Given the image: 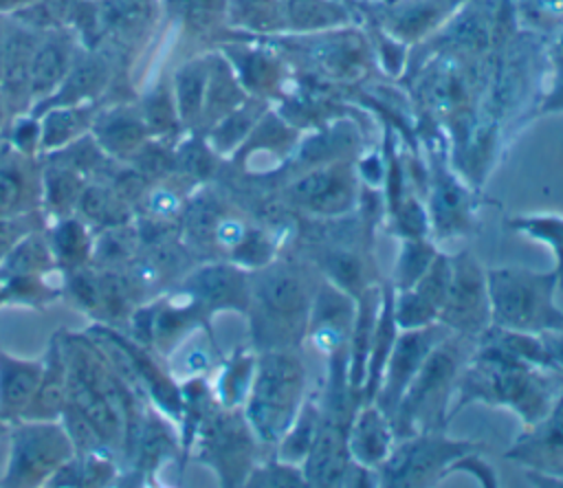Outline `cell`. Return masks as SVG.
<instances>
[{
	"mask_svg": "<svg viewBox=\"0 0 563 488\" xmlns=\"http://www.w3.org/2000/svg\"><path fill=\"white\" fill-rule=\"evenodd\" d=\"M457 400L453 413L466 402L504 404L521 415L526 426L539 424L563 396L561 374L512 356L499 347L479 343L471 361L462 365L453 385Z\"/></svg>",
	"mask_w": 563,
	"mask_h": 488,
	"instance_id": "cell-1",
	"label": "cell"
},
{
	"mask_svg": "<svg viewBox=\"0 0 563 488\" xmlns=\"http://www.w3.org/2000/svg\"><path fill=\"white\" fill-rule=\"evenodd\" d=\"M253 334L262 350L292 347L301 341L310 301L301 273L288 262H268L249 275Z\"/></svg>",
	"mask_w": 563,
	"mask_h": 488,
	"instance_id": "cell-2",
	"label": "cell"
},
{
	"mask_svg": "<svg viewBox=\"0 0 563 488\" xmlns=\"http://www.w3.org/2000/svg\"><path fill=\"white\" fill-rule=\"evenodd\" d=\"M471 341L473 339L468 336L451 332L427 354L391 418L398 440L413 433L442 431L449 415V396L462 365L466 363Z\"/></svg>",
	"mask_w": 563,
	"mask_h": 488,
	"instance_id": "cell-3",
	"label": "cell"
},
{
	"mask_svg": "<svg viewBox=\"0 0 563 488\" xmlns=\"http://www.w3.org/2000/svg\"><path fill=\"white\" fill-rule=\"evenodd\" d=\"M306 374L290 347L264 350L246 396V420L266 444H279L303 404Z\"/></svg>",
	"mask_w": 563,
	"mask_h": 488,
	"instance_id": "cell-4",
	"label": "cell"
},
{
	"mask_svg": "<svg viewBox=\"0 0 563 488\" xmlns=\"http://www.w3.org/2000/svg\"><path fill=\"white\" fill-rule=\"evenodd\" d=\"M490 325L539 334L563 325V312L554 303L559 273L532 268H490L486 270Z\"/></svg>",
	"mask_w": 563,
	"mask_h": 488,
	"instance_id": "cell-5",
	"label": "cell"
},
{
	"mask_svg": "<svg viewBox=\"0 0 563 488\" xmlns=\"http://www.w3.org/2000/svg\"><path fill=\"white\" fill-rule=\"evenodd\" d=\"M75 446L64 426L53 420H22L11 435V457L4 486H35L66 464Z\"/></svg>",
	"mask_w": 563,
	"mask_h": 488,
	"instance_id": "cell-6",
	"label": "cell"
},
{
	"mask_svg": "<svg viewBox=\"0 0 563 488\" xmlns=\"http://www.w3.org/2000/svg\"><path fill=\"white\" fill-rule=\"evenodd\" d=\"M473 451L471 442H455L440 431L413 433L394 444L389 457L378 466L387 486H427L449 473V468Z\"/></svg>",
	"mask_w": 563,
	"mask_h": 488,
	"instance_id": "cell-7",
	"label": "cell"
},
{
	"mask_svg": "<svg viewBox=\"0 0 563 488\" xmlns=\"http://www.w3.org/2000/svg\"><path fill=\"white\" fill-rule=\"evenodd\" d=\"M451 279L438 321L451 332L477 341L490 325L486 270L466 251L449 255Z\"/></svg>",
	"mask_w": 563,
	"mask_h": 488,
	"instance_id": "cell-8",
	"label": "cell"
},
{
	"mask_svg": "<svg viewBox=\"0 0 563 488\" xmlns=\"http://www.w3.org/2000/svg\"><path fill=\"white\" fill-rule=\"evenodd\" d=\"M449 334H451V330L446 325H442L440 321L424 325V328L398 332L394 347L387 356L378 391L372 400L389 418V422H391L409 382L422 367L427 354L433 350V345L438 341H442Z\"/></svg>",
	"mask_w": 563,
	"mask_h": 488,
	"instance_id": "cell-9",
	"label": "cell"
},
{
	"mask_svg": "<svg viewBox=\"0 0 563 488\" xmlns=\"http://www.w3.org/2000/svg\"><path fill=\"white\" fill-rule=\"evenodd\" d=\"M251 431L253 429L246 415L242 418L233 411V407H224V411L211 415L202 429V455L216 466L218 475L227 484L246 479L255 451Z\"/></svg>",
	"mask_w": 563,
	"mask_h": 488,
	"instance_id": "cell-10",
	"label": "cell"
},
{
	"mask_svg": "<svg viewBox=\"0 0 563 488\" xmlns=\"http://www.w3.org/2000/svg\"><path fill=\"white\" fill-rule=\"evenodd\" d=\"M185 295L200 310H249V273L235 264L200 266L187 277Z\"/></svg>",
	"mask_w": 563,
	"mask_h": 488,
	"instance_id": "cell-11",
	"label": "cell"
},
{
	"mask_svg": "<svg viewBox=\"0 0 563 488\" xmlns=\"http://www.w3.org/2000/svg\"><path fill=\"white\" fill-rule=\"evenodd\" d=\"M292 202L319 215H341L354 204V182L341 167H317L288 187Z\"/></svg>",
	"mask_w": 563,
	"mask_h": 488,
	"instance_id": "cell-12",
	"label": "cell"
},
{
	"mask_svg": "<svg viewBox=\"0 0 563 488\" xmlns=\"http://www.w3.org/2000/svg\"><path fill=\"white\" fill-rule=\"evenodd\" d=\"M396 433L389 418L374 404L365 402L347 426V451L363 468H378L391 453Z\"/></svg>",
	"mask_w": 563,
	"mask_h": 488,
	"instance_id": "cell-13",
	"label": "cell"
},
{
	"mask_svg": "<svg viewBox=\"0 0 563 488\" xmlns=\"http://www.w3.org/2000/svg\"><path fill=\"white\" fill-rule=\"evenodd\" d=\"M44 363L11 358L0 352V418L20 420L31 404Z\"/></svg>",
	"mask_w": 563,
	"mask_h": 488,
	"instance_id": "cell-14",
	"label": "cell"
},
{
	"mask_svg": "<svg viewBox=\"0 0 563 488\" xmlns=\"http://www.w3.org/2000/svg\"><path fill=\"white\" fill-rule=\"evenodd\" d=\"M68 402V369L62 343L55 339L51 343L48 356L42 367V378L35 389V396L20 420H53L62 415V409Z\"/></svg>",
	"mask_w": 563,
	"mask_h": 488,
	"instance_id": "cell-15",
	"label": "cell"
},
{
	"mask_svg": "<svg viewBox=\"0 0 563 488\" xmlns=\"http://www.w3.org/2000/svg\"><path fill=\"white\" fill-rule=\"evenodd\" d=\"M317 262L321 264L330 284L347 292L352 299H358L363 290L372 286L367 275V262L363 253H358V248L352 244L325 246L317 253Z\"/></svg>",
	"mask_w": 563,
	"mask_h": 488,
	"instance_id": "cell-16",
	"label": "cell"
},
{
	"mask_svg": "<svg viewBox=\"0 0 563 488\" xmlns=\"http://www.w3.org/2000/svg\"><path fill=\"white\" fill-rule=\"evenodd\" d=\"M53 264H55V257H53L48 242L44 237L35 235V231H31L4 257V262L0 264V268H2L0 273L7 277L42 275Z\"/></svg>",
	"mask_w": 563,
	"mask_h": 488,
	"instance_id": "cell-17",
	"label": "cell"
},
{
	"mask_svg": "<svg viewBox=\"0 0 563 488\" xmlns=\"http://www.w3.org/2000/svg\"><path fill=\"white\" fill-rule=\"evenodd\" d=\"M319 420H321V409L308 400L301 404L292 426L286 431V435L279 440V448H277V459L288 462V464H297L301 466V462L306 459L317 429H319Z\"/></svg>",
	"mask_w": 563,
	"mask_h": 488,
	"instance_id": "cell-18",
	"label": "cell"
},
{
	"mask_svg": "<svg viewBox=\"0 0 563 488\" xmlns=\"http://www.w3.org/2000/svg\"><path fill=\"white\" fill-rule=\"evenodd\" d=\"M79 213L101 226H119L128 220V204L119 193L106 187H86L77 198Z\"/></svg>",
	"mask_w": 563,
	"mask_h": 488,
	"instance_id": "cell-19",
	"label": "cell"
},
{
	"mask_svg": "<svg viewBox=\"0 0 563 488\" xmlns=\"http://www.w3.org/2000/svg\"><path fill=\"white\" fill-rule=\"evenodd\" d=\"M48 246L53 251L55 262L66 268H79L90 253V240H88L86 226L73 218L62 220L51 231Z\"/></svg>",
	"mask_w": 563,
	"mask_h": 488,
	"instance_id": "cell-20",
	"label": "cell"
},
{
	"mask_svg": "<svg viewBox=\"0 0 563 488\" xmlns=\"http://www.w3.org/2000/svg\"><path fill=\"white\" fill-rule=\"evenodd\" d=\"M255 354H244L238 352L222 369L220 378H218V400L224 407H233L244 402L253 382V374H255Z\"/></svg>",
	"mask_w": 563,
	"mask_h": 488,
	"instance_id": "cell-21",
	"label": "cell"
},
{
	"mask_svg": "<svg viewBox=\"0 0 563 488\" xmlns=\"http://www.w3.org/2000/svg\"><path fill=\"white\" fill-rule=\"evenodd\" d=\"M435 255H438L435 246L429 244L424 237H405L400 255L396 259L391 288L402 290L413 286L424 275V270L429 268Z\"/></svg>",
	"mask_w": 563,
	"mask_h": 488,
	"instance_id": "cell-22",
	"label": "cell"
},
{
	"mask_svg": "<svg viewBox=\"0 0 563 488\" xmlns=\"http://www.w3.org/2000/svg\"><path fill=\"white\" fill-rule=\"evenodd\" d=\"M345 18V9L330 0H286V20L301 31L339 24Z\"/></svg>",
	"mask_w": 563,
	"mask_h": 488,
	"instance_id": "cell-23",
	"label": "cell"
},
{
	"mask_svg": "<svg viewBox=\"0 0 563 488\" xmlns=\"http://www.w3.org/2000/svg\"><path fill=\"white\" fill-rule=\"evenodd\" d=\"M449 0H418L411 2L402 9H396L391 20H394V33L402 35L405 40L418 37L427 29H431L442 15Z\"/></svg>",
	"mask_w": 563,
	"mask_h": 488,
	"instance_id": "cell-24",
	"label": "cell"
},
{
	"mask_svg": "<svg viewBox=\"0 0 563 488\" xmlns=\"http://www.w3.org/2000/svg\"><path fill=\"white\" fill-rule=\"evenodd\" d=\"M66 48L62 42H46L33 59V70H31V81H33V92H46L51 86H55L66 70Z\"/></svg>",
	"mask_w": 563,
	"mask_h": 488,
	"instance_id": "cell-25",
	"label": "cell"
},
{
	"mask_svg": "<svg viewBox=\"0 0 563 488\" xmlns=\"http://www.w3.org/2000/svg\"><path fill=\"white\" fill-rule=\"evenodd\" d=\"M205 92H207V70L202 68V64H189L178 73L176 97H178V110L183 119L191 121L200 114Z\"/></svg>",
	"mask_w": 563,
	"mask_h": 488,
	"instance_id": "cell-26",
	"label": "cell"
},
{
	"mask_svg": "<svg viewBox=\"0 0 563 488\" xmlns=\"http://www.w3.org/2000/svg\"><path fill=\"white\" fill-rule=\"evenodd\" d=\"M29 182L24 169L13 160L0 163V218L22 213L29 204Z\"/></svg>",
	"mask_w": 563,
	"mask_h": 488,
	"instance_id": "cell-27",
	"label": "cell"
},
{
	"mask_svg": "<svg viewBox=\"0 0 563 488\" xmlns=\"http://www.w3.org/2000/svg\"><path fill=\"white\" fill-rule=\"evenodd\" d=\"M517 231H523L526 235L548 242L559 257V284L563 286V218H521L510 222Z\"/></svg>",
	"mask_w": 563,
	"mask_h": 488,
	"instance_id": "cell-28",
	"label": "cell"
},
{
	"mask_svg": "<svg viewBox=\"0 0 563 488\" xmlns=\"http://www.w3.org/2000/svg\"><path fill=\"white\" fill-rule=\"evenodd\" d=\"M81 187L77 176L70 169H57L46 176V204L55 213H66L70 207L77 204Z\"/></svg>",
	"mask_w": 563,
	"mask_h": 488,
	"instance_id": "cell-29",
	"label": "cell"
},
{
	"mask_svg": "<svg viewBox=\"0 0 563 488\" xmlns=\"http://www.w3.org/2000/svg\"><path fill=\"white\" fill-rule=\"evenodd\" d=\"M101 138L103 147L117 154H128L130 149L136 147L141 138V125L128 117H119L108 121V125L101 127Z\"/></svg>",
	"mask_w": 563,
	"mask_h": 488,
	"instance_id": "cell-30",
	"label": "cell"
},
{
	"mask_svg": "<svg viewBox=\"0 0 563 488\" xmlns=\"http://www.w3.org/2000/svg\"><path fill=\"white\" fill-rule=\"evenodd\" d=\"M251 484L255 486H308L301 466L275 459V464H266L251 473Z\"/></svg>",
	"mask_w": 563,
	"mask_h": 488,
	"instance_id": "cell-31",
	"label": "cell"
},
{
	"mask_svg": "<svg viewBox=\"0 0 563 488\" xmlns=\"http://www.w3.org/2000/svg\"><path fill=\"white\" fill-rule=\"evenodd\" d=\"M35 213H15L0 218V264L26 233L35 231Z\"/></svg>",
	"mask_w": 563,
	"mask_h": 488,
	"instance_id": "cell-32",
	"label": "cell"
},
{
	"mask_svg": "<svg viewBox=\"0 0 563 488\" xmlns=\"http://www.w3.org/2000/svg\"><path fill=\"white\" fill-rule=\"evenodd\" d=\"M101 79H103V68L97 62H84L81 66H77L70 73V79H68L64 92H68L70 99L84 97L90 90H95L101 84Z\"/></svg>",
	"mask_w": 563,
	"mask_h": 488,
	"instance_id": "cell-33",
	"label": "cell"
},
{
	"mask_svg": "<svg viewBox=\"0 0 563 488\" xmlns=\"http://www.w3.org/2000/svg\"><path fill=\"white\" fill-rule=\"evenodd\" d=\"M209 363H211V354L196 341L183 350V354L174 363V371L178 369L183 376H198L209 367Z\"/></svg>",
	"mask_w": 563,
	"mask_h": 488,
	"instance_id": "cell-34",
	"label": "cell"
},
{
	"mask_svg": "<svg viewBox=\"0 0 563 488\" xmlns=\"http://www.w3.org/2000/svg\"><path fill=\"white\" fill-rule=\"evenodd\" d=\"M539 336H541L550 369H554L556 374L563 376V325L543 330V332H539Z\"/></svg>",
	"mask_w": 563,
	"mask_h": 488,
	"instance_id": "cell-35",
	"label": "cell"
},
{
	"mask_svg": "<svg viewBox=\"0 0 563 488\" xmlns=\"http://www.w3.org/2000/svg\"><path fill=\"white\" fill-rule=\"evenodd\" d=\"M77 127V117L75 114H53L48 125H46V134H44V143L48 147L62 143L68 138V134H73Z\"/></svg>",
	"mask_w": 563,
	"mask_h": 488,
	"instance_id": "cell-36",
	"label": "cell"
},
{
	"mask_svg": "<svg viewBox=\"0 0 563 488\" xmlns=\"http://www.w3.org/2000/svg\"><path fill=\"white\" fill-rule=\"evenodd\" d=\"M224 0H183L187 18L196 24H209L222 9Z\"/></svg>",
	"mask_w": 563,
	"mask_h": 488,
	"instance_id": "cell-37",
	"label": "cell"
},
{
	"mask_svg": "<svg viewBox=\"0 0 563 488\" xmlns=\"http://www.w3.org/2000/svg\"><path fill=\"white\" fill-rule=\"evenodd\" d=\"M0 426H2V424H0Z\"/></svg>",
	"mask_w": 563,
	"mask_h": 488,
	"instance_id": "cell-38",
	"label": "cell"
}]
</instances>
